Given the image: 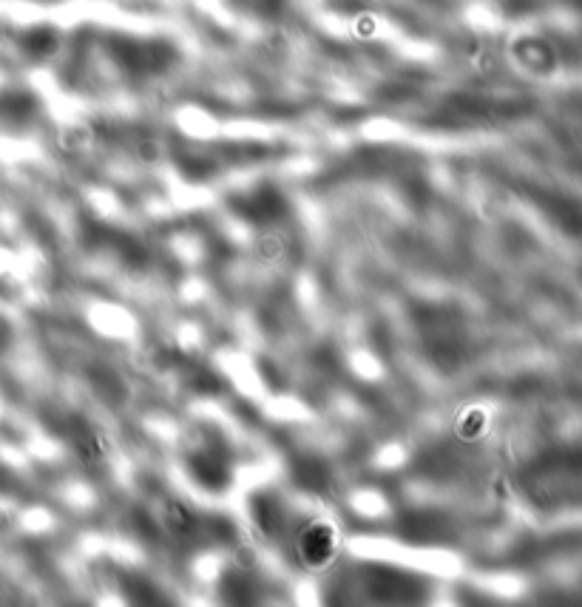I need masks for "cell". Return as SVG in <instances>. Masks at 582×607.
Instances as JSON below:
<instances>
[{"mask_svg":"<svg viewBox=\"0 0 582 607\" xmlns=\"http://www.w3.org/2000/svg\"><path fill=\"white\" fill-rule=\"evenodd\" d=\"M111 57L117 66L131 74H159L174 63V46L165 40H140V37H123L111 43Z\"/></svg>","mask_w":582,"mask_h":607,"instance_id":"obj_1","label":"cell"},{"mask_svg":"<svg viewBox=\"0 0 582 607\" xmlns=\"http://www.w3.org/2000/svg\"><path fill=\"white\" fill-rule=\"evenodd\" d=\"M233 210H236L242 219H247V222H259V225L276 222L279 216H284V196L276 191V188L262 185V188H256V191L242 193V196L233 202Z\"/></svg>","mask_w":582,"mask_h":607,"instance_id":"obj_2","label":"cell"},{"mask_svg":"<svg viewBox=\"0 0 582 607\" xmlns=\"http://www.w3.org/2000/svg\"><path fill=\"white\" fill-rule=\"evenodd\" d=\"M57 43H60V37L54 29L49 26H37L29 32V40H26V46H29V52L40 54V57H46V54H52L57 49Z\"/></svg>","mask_w":582,"mask_h":607,"instance_id":"obj_3","label":"cell"}]
</instances>
